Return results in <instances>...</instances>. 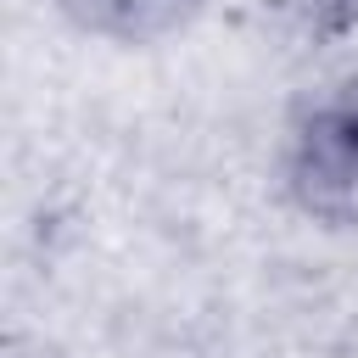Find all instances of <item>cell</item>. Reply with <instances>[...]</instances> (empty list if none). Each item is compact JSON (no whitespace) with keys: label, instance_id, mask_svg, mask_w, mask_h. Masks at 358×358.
Returning <instances> with one entry per match:
<instances>
[{"label":"cell","instance_id":"2","mask_svg":"<svg viewBox=\"0 0 358 358\" xmlns=\"http://www.w3.org/2000/svg\"><path fill=\"white\" fill-rule=\"evenodd\" d=\"M78 34L112 45H157L201 17L207 0H50Z\"/></svg>","mask_w":358,"mask_h":358},{"label":"cell","instance_id":"1","mask_svg":"<svg viewBox=\"0 0 358 358\" xmlns=\"http://www.w3.org/2000/svg\"><path fill=\"white\" fill-rule=\"evenodd\" d=\"M285 190L319 224H358V78L296 117L285 140Z\"/></svg>","mask_w":358,"mask_h":358}]
</instances>
